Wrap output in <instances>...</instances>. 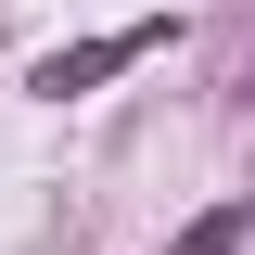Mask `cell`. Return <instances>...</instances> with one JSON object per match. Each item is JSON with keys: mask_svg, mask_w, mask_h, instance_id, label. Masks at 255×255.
Listing matches in <instances>:
<instances>
[{"mask_svg": "<svg viewBox=\"0 0 255 255\" xmlns=\"http://www.w3.org/2000/svg\"><path fill=\"white\" fill-rule=\"evenodd\" d=\"M153 38H166V26H115V38H77V51H51V64H38L26 90H38V102H77V90H102L115 64H140Z\"/></svg>", "mask_w": 255, "mask_h": 255, "instance_id": "obj_1", "label": "cell"}, {"mask_svg": "<svg viewBox=\"0 0 255 255\" xmlns=\"http://www.w3.org/2000/svg\"><path fill=\"white\" fill-rule=\"evenodd\" d=\"M230 243H243V204H217V217H191V230H179V255H230Z\"/></svg>", "mask_w": 255, "mask_h": 255, "instance_id": "obj_2", "label": "cell"}]
</instances>
